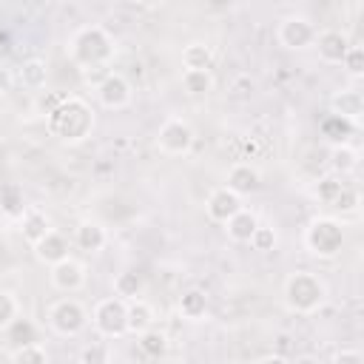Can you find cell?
I'll return each instance as SVG.
<instances>
[{"mask_svg":"<svg viewBox=\"0 0 364 364\" xmlns=\"http://www.w3.org/2000/svg\"><path fill=\"white\" fill-rule=\"evenodd\" d=\"M46 128L60 142H82L94 128V108L82 97H63V102L46 114Z\"/></svg>","mask_w":364,"mask_h":364,"instance_id":"cell-1","label":"cell"},{"mask_svg":"<svg viewBox=\"0 0 364 364\" xmlns=\"http://www.w3.org/2000/svg\"><path fill=\"white\" fill-rule=\"evenodd\" d=\"M68 57L77 68H102L114 57V40L102 26H82L68 40Z\"/></svg>","mask_w":364,"mask_h":364,"instance_id":"cell-2","label":"cell"},{"mask_svg":"<svg viewBox=\"0 0 364 364\" xmlns=\"http://www.w3.org/2000/svg\"><path fill=\"white\" fill-rule=\"evenodd\" d=\"M327 301V284L318 273L296 270L284 279V304L290 313L310 316Z\"/></svg>","mask_w":364,"mask_h":364,"instance_id":"cell-3","label":"cell"},{"mask_svg":"<svg viewBox=\"0 0 364 364\" xmlns=\"http://www.w3.org/2000/svg\"><path fill=\"white\" fill-rule=\"evenodd\" d=\"M304 247L316 259H336L344 247V225L336 216H316L304 228Z\"/></svg>","mask_w":364,"mask_h":364,"instance_id":"cell-4","label":"cell"},{"mask_svg":"<svg viewBox=\"0 0 364 364\" xmlns=\"http://www.w3.org/2000/svg\"><path fill=\"white\" fill-rule=\"evenodd\" d=\"M91 324L105 338L128 336V301L119 296H105L91 310Z\"/></svg>","mask_w":364,"mask_h":364,"instance_id":"cell-5","label":"cell"},{"mask_svg":"<svg viewBox=\"0 0 364 364\" xmlns=\"http://www.w3.org/2000/svg\"><path fill=\"white\" fill-rule=\"evenodd\" d=\"M48 324H51V330L57 336H65V338L80 336L85 330V324H88V310L82 307V301H77L71 296L57 299L51 304V310H48Z\"/></svg>","mask_w":364,"mask_h":364,"instance_id":"cell-6","label":"cell"},{"mask_svg":"<svg viewBox=\"0 0 364 364\" xmlns=\"http://www.w3.org/2000/svg\"><path fill=\"white\" fill-rule=\"evenodd\" d=\"M193 139H196V134H193L191 122L182 117H168L156 131V148L168 156H185L193 148Z\"/></svg>","mask_w":364,"mask_h":364,"instance_id":"cell-7","label":"cell"},{"mask_svg":"<svg viewBox=\"0 0 364 364\" xmlns=\"http://www.w3.org/2000/svg\"><path fill=\"white\" fill-rule=\"evenodd\" d=\"M276 40H279V46H284L287 51H304V48H310L313 40H316V26H313L307 17H301V14H290V17H284V20L279 23Z\"/></svg>","mask_w":364,"mask_h":364,"instance_id":"cell-8","label":"cell"},{"mask_svg":"<svg viewBox=\"0 0 364 364\" xmlns=\"http://www.w3.org/2000/svg\"><path fill=\"white\" fill-rule=\"evenodd\" d=\"M131 97H134V88H131L128 77L119 71L105 74V80L97 85V100L108 111H122L125 105H131Z\"/></svg>","mask_w":364,"mask_h":364,"instance_id":"cell-9","label":"cell"},{"mask_svg":"<svg viewBox=\"0 0 364 364\" xmlns=\"http://www.w3.org/2000/svg\"><path fill=\"white\" fill-rule=\"evenodd\" d=\"M48 279H51V287L60 290V293H77L85 287V264L77 262L74 256H65L60 259L57 264L48 267Z\"/></svg>","mask_w":364,"mask_h":364,"instance_id":"cell-10","label":"cell"},{"mask_svg":"<svg viewBox=\"0 0 364 364\" xmlns=\"http://www.w3.org/2000/svg\"><path fill=\"white\" fill-rule=\"evenodd\" d=\"M242 208V196L239 193H233L230 188H213L210 193H208V199H205V213H208V219L210 222H219V225H225L236 210Z\"/></svg>","mask_w":364,"mask_h":364,"instance_id":"cell-11","label":"cell"},{"mask_svg":"<svg viewBox=\"0 0 364 364\" xmlns=\"http://www.w3.org/2000/svg\"><path fill=\"white\" fill-rule=\"evenodd\" d=\"M313 46L318 48V57L324 63H341V57L347 54V48L353 46L350 37L338 28H327V31H316V40Z\"/></svg>","mask_w":364,"mask_h":364,"instance_id":"cell-12","label":"cell"},{"mask_svg":"<svg viewBox=\"0 0 364 364\" xmlns=\"http://www.w3.org/2000/svg\"><path fill=\"white\" fill-rule=\"evenodd\" d=\"M31 250H34L37 262H43V264H48V267L57 264L60 259L71 256V253H68V250H71V247H68V239H65L60 230H54V228H51L40 242H34Z\"/></svg>","mask_w":364,"mask_h":364,"instance_id":"cell-13","label":"cell"},{"mask_svg":"<svg viewBox=\"0 0 364 364\" xmlns=\"http://www.w3.org/2000/svg\"><path fill=\"white\" fill-rule=\"evenodd\" d=\"M225 188H230L239 196H250L259 188V171L250 162H236L225 173Z\"/></svg>","mask_w":364,"mask_h":364,"instance_id":"cell-14","label":"cell"},{"mask_svg":"<svg viewBox=\"0 0 364 364\" xmlns=\"http://www.w3.org/2000/svg\"><path fill=\"white\" fill-rule=\"evenodd\" d=\"M74 245H77L80 250H85V253H100V250L108 245V233H105V228H102L100 222L85 219V222H80L77 230H74Z\"/></svg>","mask_w":364,"mask_h":364,"instance_id":"cell-15","label":"cell"},{"mask_svg":"<svg viewBox=\"0 0 364 364\" xmlns=\"http://www.w3.org/2000/svg\"><path fill=\"white\" fill-rule=\"evenodd\" d=\"M330 111L358 125V119H361V114H364V97H361V91H355V88L338 91V94L330 100Z\"/></svg>","mask_w":364,"mask_h":364,"instance_id":"cell-16","label":"cell"},{"mask_svg":"<svg viewBox=\"0 0 364 364\" xmlns=\"http://www.w3.org/2000/svg\"><path fill=\"white\" fill-rule=\"evenodd\" d=\"M20 230H23V239L28 245H34V242H40L51 230V219L43 210H37V208H26L23 216H20Z\"/></svg>","mask_w":364,"mask_h":364,"instance_id":"cell-17","label":"cell"},{"mask_svg":"<svg viewBox=\"0 0 364 364\" xmlns=\"http://www.w3.org/2000/svg\"><path fill=\"white\" fill-rule=\"evenodd\" d=\"M256 225H259L256 213H253V210H247V208L242 205V208H239V210L225 222V230H228L230 242H250V236H253Z\"/></svg>","mask_w":364,"mask_h":364,"instance_id":"cell-18","label":"cell"},{"mask_svg":"<svg viewBox=\"0 0 364 364\" xmlns=\"http://www.w3.org/2000/svg\"><path fill=\"white\" fill-rule=\"evenodd\" d=\"M154 321H156V313L145 299H139V296L128 299V333L131 336H139L142 330L154 327Z\"/></svg>","mask_w":364,"mask_h":364,"instance_id":"cell-19","label":"cell"},{"mask_svg":"<svg viewBox=\"0 0 364 364\" xmlns=\"http://www.w3.org/2000/svg\"><path fill=\"white\" fill-rule=\"evenodd\" d=\"M17 77H20V82H23L26 88L40 91V88H46L48 65H46V60H40V57H28V60H23V65H20Z\"/></svg>","mask_w":364,"mask_h":364,"instance_id":"cell-20","label":"cell"},{"mask_svg":"<svg viewBox=\"0 0 364 364\" xmlns=\"http://www.w3.org/2000/svg\"><path fill=\"white\" fill-rule=\"evenodd\" d=\"M182 88L191 97H205L213 91V74L210 68H185L182 71Z\"/></svg>","mask_w":364,"mask_h":364,"instance_id":"cell-21","label":"cell"},{"mask_svg":"<svg viewBox=\"0 0 364 364\" xmlns=\"http://www.w3.org/2000/svg\"><path fill=\"white\" fill-rule=\"evenodd\" d=\"M330 168H333V173H338V176L353 173V171L358 168V151H355L353 145H347V142H336L333 151H330Z\"/></svg>","mask_w":364,"mask_h":364,"instance_id":"cell-22","label":"cell"},{"mask_svg":"<svg viewBox=\"0 0 364 364\" xmlns=\"http://www.w3.org/2000/svg\"><path fill=\"white\" fill-rule=\"evenodd\" d=\"M142 287H145V279H142L139 270H119L114 276V296H119L125 301L128 299H136L142 293Z\"/></svg>","mask_w":364,"mask_h":364,"instance_id":"cell-23","label":"cell"},{"mask_svg":"<svg viewBox=\"0 0 364 364\" xmlns=\"http://www.w3.org/2000/svg\"><path fill=\"white\" fill-rule=\"evenodd\" d=\"M179 313H182L185 318H191V321L205 318V313H208V296H205L202 290H196V287L185 290V293L179 296Z\"/></svg>","mask_w":364,"mask_h":364,"instance_id":"cell-24","label":"cell"},{"mask_svg":"<svg viewBox=\"0 0 364 364\" xmlns=\"http://www.w3.org/2000/svg\"><path fill=\"white\" fill-rule=\"evenodd\" d=\"M355 128H358L355 122H350V119H344V117H338V114H333V111L321 119V134H324L330 142H347V136H350Z\"/></svg>","mask_w":364,"mask_h":364,"instance_id":"cell-25","label":"cell"},{"mask_svg":"<svg viewBox=\"0 0 364 364\" xmlns=\"http://www.w3.org/2000/svg\"><path fill=\"white\" fill-rule=\"evenodd\" d=\"M136 338H139V341H136L139 350H142L148 358H162V355L168 353V336H165L162 330H156V327L142 330Z\"/></svg>","mask_w":364,"mask_h":364,"instance_id":"cell-26","label":"cell"},{"mask_svg":"<svg viewBox=\"0 0 364 364\" xmlns=\"http://www.w3.org/2000/svg\"><path fill=\"white\" fill-rule=\"evenodd\" d=\"M182 65L185 68H210L213 65V51L208 43H188L182 48Z\"/></svg>","mask_w":364,"mask_h":364,"instance_id":"cell-27","label":"cell"},{"mask_svg":"<svg viewBox=\"0 0 364 364\" xmlns=\"http://www.w3.org/2000/svg\"><path fill=\"white\" fill-rule=\"evenodd\" d=\"M6 341H11L14 347L37 341V327H34V321H31V318H26V316H17V318L6 327Z\"/></svg>","mask_w":364,"mask_h":364,"instance_id":"cell-28","label":"cell"},{"mask_svg":"<svg viewBox=\"0 0 364 364\" xmlns=\"http://www.w3.org/2000/svg\"><path fill=\"white\" fill-rule=\"evenodd\" d=\"M11 361L17 364H48V350L40 344V341H31V344H20L9 353Z\"/></svg>","mask_w":364,"mask_h":364,"instance_id":"cell-29","label":"cell"},{"mask_svg":"<svg viewBox=\"0 0 364 364\" xmlns=\"http://www.w3.org/2000/svg\"><path fill=\"white\" fill-rule=\"evenodd\" d=\"M341 188H344V176H338V173H327V176H321V179L316 182L313 193H316L318 202L333 205V199L341 193Z\"/></svg>","mask_w":364,"mask_h":364,"instance_id":"cell-30","label":"cell"},{"mask_svg":"<svg viewBox=\"0 0 364 364\" xmlns=\"http://www.w3.org/2000/svg\"><path fill=\"white\" fill-rule=\"evenodd\" d=\"M23 210H26L23 191L14 188V185H9V188L3 191V196H0V213H6V216H17V219H20Z\"/></svg>","mask_w":364,"mask_h":364,"instance_id":"cell-31","label":"cell"},{"mask_svg":"<svg viewBox=\"0 0 364 364\" xmlns=\"http://www.w3.org/2000/svg\"><path fill=\"white\" fill-rule=\"evenodd\" d=\"M20 316V301L11 290H3L0 287V330H6L14 318Z\"/></svg>","mask_w":364,"mask_h":364,"instance_id":"cell-32","label":"cell"},{"mask_svg":"<svg viewBox=\"0 0 364 364\" xmlns=\"http://www.w3.org/2000/svg\"><path fill=\"white\" fill-rule=\"evenodd\" d=\"M276 242H279V236H276L273 228L256 225V230H253V236H250V247H253V250H259V253H270V250L276 247Z\"/></svg>","mask_w":364,"mask_h":364,"instance_id":"cell-33","label":"cell"},{"mask_svg":"<svg viewBox=\"0 0 364 364\" xmlns=\"http://www.w3.org/2000/svg\"><path fill=\"white\" fill-rule=\"evenodd\" d=\"M338 65H341L350 77H361V74H364V48H361V46H350Z\"/></svg>","mask_w":364,"mask_h":364,"instance_id":"cell-34","label":"cell"},{"mask_svg":"<svg viewBox=\"0 0 364 364\" xmlns=\"http://www.w3.org/2000/svg\"><path fill=\"white\" fill-rule=\"evenodd\" d=\"M333 208L341 210V213H355V208H358V191L350 188V185H344L341 193L333 199Z\"/></svg>","mask_w":364,"mask_h":364,"instance_id":"cell-35","label":"cell"},{"mask_svg":"<svg viewBox=\"0 0 364 364\" xmlns=\"http://www.w3.org/2000/svg\"><path fill=\"white\" fill-rule=\"evenodd\" d=\"M333 361H336V364H361V361H364V353H361V350H338V353L333 355Z\"/></svg>","mask_w":364,"mask_h":364,"instance_id":"cell-36","label":"cell"},{"mask_svg":"<svg viewBox=\"0 0 364 364\" xmlns=\"http://www.w3.org/2000/svg\"><path fill=\"white\" fill-rule=\"evenodd\" d=\"M63 97H65V94H54V91H48V94H43V97H40V102H37V105H40V111H43V114H48L51 108H57V105L63 102Z\"/></svg>","mask_w":364,"mask_h":364,"instance_id":"cell-37","label":"cell"},{"mask_svg":"<svg viewBox=\"0 0 364 364\" xmlns=\"http://www.w3.org/2000/svg\"><path fill=\"white\" fill-rule=\"evenodd\" d=\"M11 82H14V74L9 68H0V94H9L11 91Z\"/></svg>","mask_w":364,"mask_h":364,"instance_id":"cell-38","label":"cell"},{"mask_svg":"<svg viewBox=\"0 0 364 364\" xmlns=\"http://www.w3.org/2000/svg\"><path fill=\"white\" fill-rule=\"evenodd\" d=\"M80 358H82V361H102V358H108V355H105L102 350H85Z\"/></svg>","mask_w":364,"mask_h":364,"instance_id":"cell-39","label":"cell"},{"mask_svg":"<svg viewBox=\"0 0 364 364\" xmlns=\"http://www.w3.org/2000/svg\"><path fill=\"white\" fill-rule=\"evenodd\" d=\"M136 3H139L142 9H156V6H162L165 0H136Z\"/></svg>","mask_w":364,"mask_h":364,"instance_id":"cell-40","label":"cell"}]
</instances>
